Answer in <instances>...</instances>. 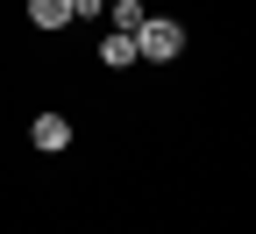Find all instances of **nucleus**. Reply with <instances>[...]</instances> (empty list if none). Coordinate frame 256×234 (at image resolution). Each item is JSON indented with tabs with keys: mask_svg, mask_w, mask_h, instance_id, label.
I'll use <instances>...</instances> for the list:
<instances>
[{
	"mask_svg": "<svg viewBox=\"0 0 256 234\" xmlns=\"http://www.w3.org/2000/svg\"><path fill=\"white\" fill-rule=\"evenodd\" d=\"M36 149H50V156L72 149V121H64V114H43V121H36Z\"/></svg>",
	"mask_w": 256,
	"mask_h": 234,
	"instance_id": "f03ea898",
	"label": "nucleus"
},
{
	"mask_svg": "<svg viewBox=\"0 0 256 234\" xmlns=\"http://www.w3.org/2000/svg\"><path fill=\"white\" fill-rule=\"evenodd\" d=\"M178 50H185V28H178V21L150 14V21L136 28V64H171Z\"/></svg>",
	"mask_w": 256,
	"mask_h": 234,
	"instance_id": "f257e3e1",
	"label": "nucleus"
},
{
	"mask_svg": "<svg viewBox=\"0 0 256 234\" xmlns=\"http://www.w3.org/2000/svg\"><path fill=\"white\" fill-rule=\"evenodd\" d=\"M107 14H114V36H136V28L150 21V7H142V0H114Z\"/></svg>",
	"mask_w": 256,
	"mask_h": 234,
	"instance_id": "7ed1b4c3",
	"label": "nucleus"
},
{
	"mask_svg": "<svg viewBox=\"0 0 256 234\" xmlns=\"http://www.w3.org/2000/svg\"><path fill=\"white\" fill-rule=\"evenodd\" d=\"M100 64L128 71V64H136V36H107V43H100Z\"/></svg>",
	"mask_w": 256,
	"mask_h": 234,
	"instance_id": "39448f33",
	"label": "nucleus"
},
{
	"mask_svg": "<svg viewBox=\"0 0 256 234\" xmlns=\"http://www.w3.org/2000/svg\"><path fill=\"white\" fill-rule=\"evenodd\" d=\"M100 7H107V0H72V21H78V14H100Z\"/></svg>",
	"mask_w": 256,
	"mask_h": 234,
	"instance_id": "423d86ee",
	"label": "nucleus"
},
{
	"mask_svg": "<svg viewBox=\"0 0 256 234\" xmlns=\"http://www.w3.org/2000/svg\"><path fill=\"white\" fill-rule=\"evenodd\" d=\"M28 21L36 28H64L72 21V0H28Z\"/></svg>",
	"mask_w": 256,
	"mask_h": 234,
	"instance_id": "20e7f679",
	"label": "nucleus"
}]
</instances>
